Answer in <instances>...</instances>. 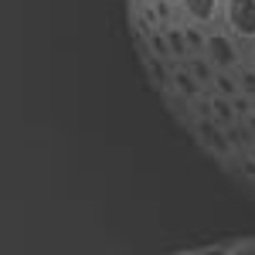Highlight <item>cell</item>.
Returning a JSON list of instances; mask_svg holds the SVG:
<instances>
[{"label": "cell", "instance_id": "cell-1", "mask_svg": "<svg viewBox=\"0 0 255 255\" xmlns=\"http://www.w3.org/2000/svg\"><path fill=\"white\" fill-rule=\"evenodd\" d=\"M204 58L218 72H235L242 65V41L232 38L225 27H211V31H204Z\"/></svg>", "mask_w": 255, "mask_h": 255}, {"label": "cell", "instance_id": "cell-2", "mask_svg": "<svg viewBox=\"0 0 255 255\" xmlns=\"http://www.w3.org/2000/svg\"><path fill=\"white\" fill-rule=\"evenodd\" d=\"M221 27L242 44H255V0H221Z\"/></svg>", "mask_w": 255, "mask_h": 255}, {"label": "cell", "instance_id": "cell-3", "mask_svg": "<svg viewBox=\"0 0 255 255\" xmlns=\"http://www.w3.org/2000/svg\"><path fill=\"white\" fill-rule=\"evenodd\" d=\"M177 7H180L184 20L201 31H211L221 24V0H177Z\"/></svg>", "mask_w": 255, "mask_h": 255}, {"label": "cell", "instance_id": "cell-4", "mask_svg": "<svg viewBox=\"0 0 255 255\" xmlns=\"http://www.w3.org/2000/svg\"><path fill=\"white\" fill-rule=\"evenodd\" d=\"M235 79H238V92L242 99H255V68H235Z\"/></svg>", "mask_w": 255, "mask_h": 255}, {"label": "cell", "instance_id": "cell-5", "mask_svg": "<svg viewBox=\"0 0 255 255\" xmlns=\"http://www.w3.org/2000/svg\"><path fill=\"white\" fill-rule=\"evenodd\" d=\"M167 38H170V55H174V58H187V55H191V44H187V34H184V27H174V31H167Z\"/></svg>", "mask_w": 255, "mask_h": 255}, {"label": "cell", "instance_id": "cell-6", "mask_svg": "<svg viewBox=\"0 0 255 255\" xmlns=\"http://www.w3.org/2000/svg\"><path fill=\"white\" fill-rule=\"evenodd\" d=\"M215 85L221 89V92H228V96H232V92H235V96H242V92H238V79L225 75V72H215Z\"/></svg>", "mask_w": 255, "mask_h": 255}, {"label": "cell", "instance_id": "cell-7", "mask_svg": "<svg viewBox=\"0 0 255 255\" xmlns=\"http://www.w3.org/2000/svg\"><path fill=\"white\" fill-rule=\"evenodd\" d=\"M249 129H252V136H255V109L249 113Z\"/></svg>", "mask_w": 255, "mask_h": 255}, {"label": "cell", "instance_id": "cell-8", "mask_svg": "<svg viewBox=\"0 0 255 255\" xmlns=\"http://www.w3.org/2000/svg\"><path fill=\"white\" fill-rule=\"evenodd\" d=\"M252 68H255V44H252Z\"/></svg>", "mask_w": 255, "mask_h": 255}]
</instances>
